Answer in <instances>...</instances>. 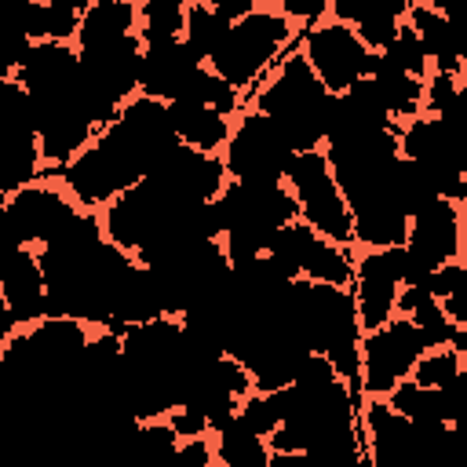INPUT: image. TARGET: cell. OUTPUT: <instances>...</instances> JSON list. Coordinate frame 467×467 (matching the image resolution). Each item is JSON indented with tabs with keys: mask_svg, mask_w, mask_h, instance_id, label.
Listing matches in <instances>:
<instances>
[{
	"mask_svg": "<svg viewBox=\"0 0 467 467\" xmlns=\"http://www.w3.org/2000/svg\"><path fill=\"white\" fill-rule=\"evenodd\" d=\"M223 168L226 179L237 186H263V182H281L285 168L292 161V146L281 139V131L255 113L252 106H244L234 117L230 139L223 146Z\"/></svg>",
	"mask_w": 467,
	"mask_h": 467,
	"instance_id": "277c9868",
	"label": "cell"
},
{
	"mask_svg": "<svg viewBox=\"0 0 467 467\" xmlns=\"http://www.w3.org/2000/svg\"><path fill=\"white\" fill-rule=\"evenodd\" d=\"M292 197H296V208H299V223H306L317 237L332 241V244H343L350 248V208L336 186V175L325 161L321 150H306V153H292L288 168H285V179H281Z\"/></svg>",
	"mask_w": 467,
	"mask_h": 467,
	"instance_id": "3957f363",
	"label": "cell"
},
{
	"mask_svg": "<svg viewBox=\"0 0 467 467\" xmlns=\"http://www.w3.org/2000/svg\"><path fill=\"white\" fill-rule=\"evenodd\" d=\"M299 33L303 29L277 7V0L274 4L255 0L248 15L230 22V29L223 33L219 47L212 51L204 66L248 102L252 91L263 84V77L277 66V58L299 40Z\"/></svg>",
	"mask_w": 467,
	"mask_h": 467,
	"instance_id": "7a4b0ae2",
	"label": "cell"
},
{
	"mask_svg": "<svg viewBox=\"0 0 467 467\" xmlns=\"http://www.w3.org/2000/svg\"><path fill=\"white\" fill-rule=\"evenodd\" d=\"M186 0H139V40L142 44H168L182 36Z\"/></svg>",
	"mask_w": 467,
	"mask_h": 467,
	"instance_id": "e0dca14e",
	"label": "cell"
},
{
	"mask_svg": "<svg viewBox=\"0 0 467 467\" xmlns=\"http://www.w3.org/2000/svg\"><path fill=\"white\" fill-rule=\"evenodd\" d=\"M248 431H255L259 438H270L281 423V405H277V390L266 394V390H248L241 401H237V412H234Z\"/></svg>",
	"mask_w": 467,
	"mask_h": 467,
	"instance_id": "ac0fdd59",
	"label": "cell"
},
{
	"mask_svg": "<svg viewBox=\"0 0 467 467\" xmlns=\"http://www.w3.org/2000/svg\"><path fill=\"white\" fill-rule=\"evenodd\" d=\"M26 109H29V99H26L22 84H18V80H0V120L18 117V113H26Z\"/></svg>",
	"mask_w": 467,
	"mask_h": 467,
	"instance_id": "44dd1931",
	"label": "cell"
},
{
	"mask_svg": "<svg viewBox=\"0 0 467 467\" xmlns=\"http://www.w3.org/2000/svg\"><path fill=\"white\" fill-rule=\"evenodd\" d=\"M460 376H467V336L420 350V358L409 368V383L427 387V390H441V387L456 383Z\"/></svg>",
	"mask_w": 467,
	"mask_h": 467,
	"instance_id": "5bb4252c",
	"label": "cell"
},
{
	"mask_svg": "<svg viewBox=\"0 0 467 467\" xmlns=\"http://www.w3.org/2000/svg\"><path fill=\"white\" fill-rule=\"evenodd\" d=\"M423 339L405 317H390L376 332H361L358 347V390L365 398H383L390 394L401 379H409L412 361L420 358Z\"/></svg>",
	"mask_w": 467,
	"mask_h": 467,
	"instance_id": "5b68a950",
	"label": "cell"
},
{
	"mask_svg": "<svg viewBox=\"0 0 467 467\" xmlns=\"http://www.w3.org/2000/svg\"><path fill=\"white\" fill-rule=\"evenodd\" d=\"M179 467H215L208 434L204 438H179Z\"/></svg>",
	"mask_w": 467,
	"mask_h": 467,
	"instance_id": "ffe728a7",
	"label": "cell"
},
{
	"mask_svg": "<svg viewBox=\"0 0 467 467\" xmlns=\"http://www.w3.org/2000/svg\"><path fill=\"white\" fill-rule=\"evenodd\" d=\"M405 26L416 36L427 69L434 73H449V77H467V62H463V44L460 33L452 29L449 15L431 4V0H409L405 7Z\"/></svg>",
	"mask_w": 467,
	"mask_h": 467,
	"instance_id": "9c48e42d",
	"label": "cell"
},
{
	"mask_svg": "<svg viewBox=\"0 0 467 467\" xmlns=\"http://www.w3.org/2000/svg\"><path fill=\"white\" fill-rule=\"evenodd\" d=\"M230 29V22L219 15L215 0H186V22H182V44L190 47V55L197 62H208L212 51L219 47L223 33Z\"/></svg>",
	"mask_w": 467,
	"mask_h": 467,
	"instance_id": "2e32d148",
	"label": "cell"
},
{
	"mask_svg": "<svg viewBox=\"0 0 467 467\" xmlns=\"http://www.w3.org/2000/svg\"><path fill=\"white\" fill-rule=\"evenodd\" d=\"M201 66H204V62H197L182 40L142 44L139 77H135V95L168 106V102H175V99L186 91V84L197 77Z\"/></svg>",
	"mask_w": 467,
	"mask_h": 467,
	"instance_id": "ba28073f",
	"label": "cell"
},
{
	"mask_svg": "<svg viewBox=\"0 0 467 467\" xmlns=\"http://www.w3.org/2000/svg\"><path fill=\"white\" fill-rule=\"evenodd\" d=\"M128 467H179V438L168 420H139L128 441Z\"/></svg>",
	"mask_w": 467,
	"mask_h": 467,
	"instance_id": "9a60e30c",
	"label": "cell"
},
{
	"mask_svg": "<svg viewBox=\"0 0 467 467\" xmlns=\"http://www.w3.org/2000/svg\"><path fill=\"white\" fill-rule=\"evenodd\" d=\"M248 106L255 113H263L281 131V139L292 146V153H306V150L325 146L328 128H332L336 95H328L321 88V80L306 66L299 40H296L277 58V66L263 77V84L252 91Z\"/></svg>",
	"mask_w": 467,
	"mask_h": 467,
	"instance_id": "6da1fadb",
	"label": "cell"
},
{
	"mask_svg": "<svg viewBox=\"0 0 467 467\" xmlns=\"http://www.w3.org/2000/svg\"><path fill=\"white\" fill-rule=\"evenodd\" d=\"M135 29H139V0H84L73 47L77 51L106 47L124 36H135Z\"/></svg>",
	"mask_w": 467,
	"mask_h": 467,
	"instance_id": "8fae6325",
	"label": "cell"
},
{
	"mask_svg": "<svg viewBox=\"0 0 467 467\" xmlns=\"http://www.w3.org/2000/svg\"><path fill=\"white\" fill-rule=\"evenodd\" d=\"M26 51H29L26 33L0 11V80H15V69L22 66Z\"/></svg>",
	"mask_w": 467,
	"mask_h": 467,
	"instance_id": "d6986e66",
	"label": "cell"
},
{
	"mask_svg": "<svg viewBox=\"0 0 467 467\" xmlns=\"http://www.w3.org/2000/svg\"><path fill=\"white\" fill-rule=\"evenodd\" d=\"M168 124H171L182 150L223 153L230 128H234V117H223V113H215L193 99H175V102H168Z\"/></svg>",
	"mask_w": 467,
	"mask_h": 467,
	"instance_id": "7c38bea8",
	"label": "cell"
},
{
	"mask_svg": "<svg viewBox=\"0 0 467 467\" xmlns=\"http://www.w3.org/2000/svg\"><path fill=\"white\" fill-rule=\"evenodd\" d=\"M0 208L26 248H40V244L55 241L80 215L73 197L62 190L58 175H44V179L0 197Z\"/></svg>",
	"mask_w": 467,
	"mask_h": 467,
	"instance_id": "52a82bcc",
	"label": "cell"
},
{
	"mask_svg": "<svg viewBox=\"0 0 467 467\" xmlns=\"http://www.w3.org/2000/svg\"><path fill=\"white\" fill-rule=\"evenodd\" d=\"M299 51L328 95H343L365 73V58H368V51L358 44L350 26L332 18L328 11L299 33Z\"/></svg>",
	"mask_w": 467,
	"mask_h": 467,
	"instance_id": "8992f818",
	"label": "cell"
},
{
	"mask_svg": "<svg viewBox=\"0 0 467 467\" xmlns=\"http://www.w3.org/2000/svg\"><path fill=\"white\" fill-rule=\"evenodd\" d=\"M208 441H212L215 467H266V460H270L266 438H259L255 431H248L237 416H230L226 423H219L208 434Z\"/></svg>",
	"mask_w": 467,
	"mask_h": 467,
	"instance_id": "4fadbf2b",
	"label": "cell"
},
{
	"mask_svg": "<svg viewBox=\"0 0 467 467\" xmlns=\"http://www.w3.org/2000/svg\"><path fill=\"white\" fill-rule=\"evenodd\" d=\"M0 299L11 325H33L47 314V281L33 248H18L0 270Z\"/></svg>",
	"mask_w": 467,
	"mask_h": 467,
	"instance_id": "30bf717a",
	"label": "cell"
}]
</instances>
